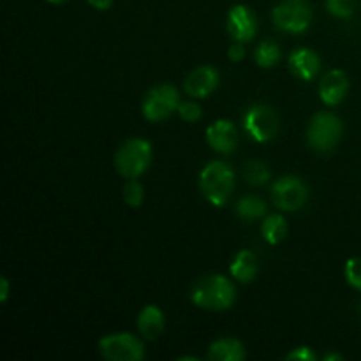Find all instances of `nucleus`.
I'll use <instances>...</instances> for the list:
<instances>
[{"instance_id": "f257e3e1", "label": "nucleus", "mask_w": 361, "mask_h": 361, "mask_svg": "<svg viewBox=\"0 0 361 361\" xmlns=\"http://www.w3.org/2000/svg\"><path fill=\"white\" fill-rule=\"evenodd\" d=\"M190 300L194 305L204 310H214V312L228 310L236 300L235 284L224 275H207L194 284Z\"/></svg>"}, {"instance_id": "f03ea898", "label": "nucleus", "mask_w": 361, "mask_h": 361, "mask_svg": "<svg viewBox=\"0 0 361 361\" xmlns=\"http://www.w3.org/2000/svg\"><path fill=\"white\" fill-rule=\"evenodd\" d=\"M200 189L208 203L222 208L235 190V171L222 161L208 162L200 173Z\"/></svg>"}, {"instance_id": "7ed1b4c3", "label": "nucleus", "mask_w": 361, "mask_h": 361, "mask_svg": "<svg viewBox=\"0 0 361 361\" xmlns=\"http://www.w3.org/2000/svg\"><path fill=\"white\" fill-rule=\"evenodd\" d=\"M152 145L141 137H130L116 150L115 168L126 178H137L152 164Z\"/></svg>"}, {"instance_id": "20e7f679", "label": "nucleus", "mask_w": 361, "mask_h": 361, "mask_svg": "<svg viewBox=\"0 0 361 361\" xmlns=\"http://www.w3.org/2000/svg\"><path fill=\"white\" fill-rule=\"evenodd\" d=\"M342 130H344L342 120L337 115L324 111L316 113L307 129V143L312 150L324 154L337 147L342 137Z\"/></svg>"}, {"instance_id": "39448f33", "label": "nucleus", "mask_w": 361, "mask_h": 361, "mask_svg": "<svg viewBox=\"0 0 361 361\" xmlns=\"http://www.w3.org/2000/svg\"><path fill=\"white\" fill-rule=\"evenodd\" d=\"M274 25L288 34H303L310 27L312 11L307 0H282L271 13Z\"/></svg>"}, {"instance_id": "423d86ee", "label": "nucleus", "mask_w": 361, "mask_h": 361, "mask_svg": "<svg viewBox=\"0 0 361 361\" xmlns=\"http://www.w3.org/2000/svg\"><path fill=\"white\" fill-rule=\"evenodd\" d=\"M180 94L173 85H157L150 88L148 94L145 95L141 111L148 122H162L169 118L175 111H178L180 106Z\"/></svg>"}, {"instance_id": "0eeeda50", "label": "nucleus", "mask_w": 361, "mask_h": 361, "mask_svg": "<svg viewBox=\"0 0 361 361\" xmlns=\"http://www.w3.org/2000/svg\"><path fill=\"white\" fill-rule=\"evenodd\" d=\"M99 351L109 361H140L145 358V345L136 335L115 334L99 341Z\"/></svg>"}, {"instance_id": "6e6552de", "label": "nucleus", "mask_w": 361, "mask_h": 361, "mask_svg": "<svg viewBox=\"0 0 361 361\" xmlns=\"http://www.w3.org/2000/svg\"><path fill=\"white\" fill-rule=\"evenodd\" d=\"M271 200L282 212H296L309 200V189L298 176H282L271 185Z\"/></svg>"}, {"instance_id": "1a4fd4ad", "label": "nucleus", "mask_w": 361, "mask_h": 361, "mask_svg": "<svg viewBox=\"0 0 361 361\" xmlns=\"http://www.w3.org/2000/svg\"><path fill=\"white\" fill-rule=\"evenodd\" d=\"M243 127L247 134L257 143L271 141L279 133V115L274 108L264 104H256L245 113Z\"/></svg>"}, {"instance_id": "9d476101", "label": "nucleus", "mask_w": 361, "mask_h": 361, "mask_svg": "<svg viewBox=\"0 0 361 361\" xmlns=\"http://www.w3.org/2000/svg\"><path fill=\"white\" fill-rule=\"evenodd\" d=\"M226 27H228V34L231 35L235 41L249 42L257 32L256 14H254L247 6L238 4V6L231 7V11H229Z\"/></svg>"}, {"instance_id": "9b49d317", "label": "nucleus", "mask_w": 361, "mask_h": 361, "mask_svg": "<svg viewBox=\"0 0 361 361\" xmlns=\"http://www.w3.org/2000/svg\"><path fill=\"white\" fill-rule=\"evenodd\" d=\"M207 143L217 154H233L238 147V129L229 120H215L207 129Z\"/></svg>"}, {"instance_id": "f8f14e48", "label": "nucleus", "mask_w": 361, "mask_h": 361, "mask_svg": "<svg viewBox=\"0 0 361 361\" xmlns=\"http://www.w3.org/2000/svg\"><path fill=\"white\" fill-rule=\"evenodd\" d=\"M219 87V73L210 66H201L194 69L183 81V90L194 99H204L214 94Z\"/></svg>"}, {"instance_id": "ddd939ff", "label": "nucleus", "mask_w": 361, "mask_h": 361, "mask_svg": "<svg viewBox=\"0 0 361 361\" xmlns=\"http://www.w3.org/2000/svg\"><path fill=\"white\" fill-rule=\"evenodd\" d=\"M349 90V80L344 71L334 69L323 76L319 83V97L326 106H337L345 99Z\"/></svg>"}, {"instance_id": "4468645a", "label": "nucleus", "mask_w": 361, "mask_h": 361, "mask_svg": "<svg viewBox=\"0 0 361 361\" xmlns=\"http://www.w3.org/2000/svg\"><path fill=\"white\" fill-rule=\"evenodd\" d=\"M289 69L296 78L310 81L321 69V59L316 51L309 48H300L289 55Z\"/></svg>"}, {"instance_id": "2eb2a0df", "label": "nucleus", "mask_w": 361, "mask_h": 361, "mask_svg": "<svg viewBox=\"0 0 361 361\" xmlns=\"http://www.w3.org/2000/svg\"><path fill=\"white\" fill-rule=\"evenodd\" d=\"M137 331L141 334V337L147 338V341H155L157 337H161V334L164 331L166 319L164 314L159 307L155 305H147L137 316Z\"/></svg>"}, {"instance_id": "dca6fc26", "label": "nucleus", "mask_w": 361, "mask_h": 361, "mask_svg": "<svg viewBox=\"0 0 361 361\" xmlns=\"http://www.w3.org/2000/svg\"><path fill=\"white\" fill-rule=\"evenodd\" d=\"M207 358L210 361H243L245 348L236 338H219L210 345Z\"/></svg>"}, {"instance_id": "f3484780", "label": "nucleus", "mask_w": 361, "mask_h": 361, "mask_svg": "<svg viewBox=\"0 0 361 361\" xmlns=\"http://www.w3.org/2000/svg\"><path fill=\"white\" fill-rule=\"evenodd\" d=\"M257 270H259V267H257V257L250 250H240L235 256V259H233L231 268H229L233 277L238 282H242V284L252 282L257 277Z\"/></svg>"}, {"instance_id": "a211bd4d", "label": "nucleus", "mask_w": 361, "mask_h": 361, "mask_svg": "<svg viewBox=\"0 0 361 361\" xmlns=\"http://www.w3.org/2000/svg\"><path fill=\"white\" fill-rule=\"evenodd\" d=\"M261 233H263V238L270 245H279L288 235V222L279 214L268 215L263 221V226H261Z\"/></svg>"}, {"instance_id": "6ab92c4d", "label": "nucleus", "mask_w": 361, "mask_h": 361, "mask_svg": "<svg viewBox=\"0 0 361 361\" xmlns=\"http://www.w3.org/2000/svg\"><path fill=\"white\" fill-rule=\"evenodd\" d=\"M236 215L243 221H254L267 215V203L257 196H243L236 203Z\"/></svg>"}, {"instance_id": "aec40b11", "label": "nucleus", "mask_w": 361, "mask_h": 361, "mask_svg": "<svg viewBox=\"0 0 361 361\" xmlns=\"http://www.w3.org/2000/svg\"><path fill=\"white\" fill-rule=\"evenodd\" d=\"M254 59H256V63L263 69H271L279 63L281 60V46L274 41H263L256 48V53H254Z\"/></svg>"}, {"instance_id": "412c9836", "label": "nucleus", "mask_w": 361, "mask_h": 361, "mask_svg": "<svg viewBox=\"0 0 361 361\" xmlns=\"http://www.w3.org/2000/svg\"><path fill=\"white\" fill-rule=\"evenodd\" d=\"M243 178L250 185H264L271 178V171L263 161H249L243 168Z\"/></svg>"}, {"instance_id": "4be33fe9", "label": "nucleus", "mask_w": 361, "mask_h": 361, "mask_svg": "<svg viewBox=\"0 0 361 361\" xmlns=\"http://www.w3.org/2000/svg\"><path fill=\"white\" fill-rule=\"evenodd\" d=\"M122 196L127 207L130 208L141 207L145 201V187L141 185L136 178H129L126 182V185H123Z\"/></svg>"}, {"instance_id": "5701e85b", "label": "nucleus", "mask_w": 361, "mask_h": 361, "mask_svg": "<svg viewBox=\"0 0 361 361\" xmlns=\"http://www.w3.org/2000/svg\"><path fill=\"white\" fill-rule=\"evenodd\" d=\"M356 7H358V0H326L328 13L342 18V20L351 18L355 14Z\"/></svg>"}, {"instance_id": "b1692460", "label": "nucleus", "mask_w": 361, "mask_h": 361, "mask_svg": "<svg viewBox=\"0 0 361 361\" xmlns=\"http://www.w3.org/2000/svg\"><path fill=\"white\" fill-rule=\"evenodd\" d=\"M345 281L353 289L361 293V257H351L348 259L344 268Z\"/></svg>"}, {"instance_id": "393cba45", "label": "nucleus", "mask_w": 361, "mask_h": 361, "mask_svg": "<svg viewBox=\"0 0 361 361\" xmlns=\"http://www.w3.org/2000/svg\"><path fill=\"white\" fill-rule=\"evenodd\" d=\"M176 113H178V115L185 120V122H190V123L197 122V120L201 118V115H203V113H201L200 104H196V102H192V101L180 102L178 111Z\"/></svg>"}, {"instance_id": "a878e982", "label": "nucleus", "mask_w": 361, "mask_h": 361, "mask_svg": "<svg viewBox=\"0 0 361 361\" xmlns=\"http://www.w3.org/2000/svg\"><path fill=\"white\" fill-rule=\"evenodd\" d=\"M286 360L288 361H316L317 356L314 355V351H310V348L302 345V348H298V349H295V351L289 353V355L286 356Z\"/></svg>"}, {"instance_id": "bb28decb", "label": "nucleus", "mask_w": 361, "mask_h": 361, "mask_svg": "<svg viewBox=\"0 0 361 361\" xmlns=\"http://www.w3.org/2000/svg\"><path fill=\"white\" fill-rule=\"evenodd\" d=\"M228 55H229V60H231V62H240V60H243V56H245V48H243V42L236 41L235 44L229 48Z\"/></svg>"}, {"instance_id": "cd10ccee", "label": "nucleus", "mask_w": 361, "mask_h": 361, "mask_svg": "<svg viewBox=\"0 0 361 361\" xmlns=\"http://www.w3.org/2000/svg\"><path fill=\"white\" fill-rule=\"evenodd\" d=\"M7 298H9V281L7 277L0 279V302L6 303Z\"/></svg>"}, {"instance_id": "c85d7f7f", "label": "nucleus", "mask_w": 361, "mask_h": 361, "mask_svg": "<svg viewBox=\"0 0 361 361\" xmlns=\"http://www.w3.org/2000/svg\"><path fill=\"white\" fill-rule=\"evenodd\" d=\"M88 4L99 11H108L113 6V0H88Z\"/></svg>"}, {"instance_id": "c756f323", "label": "nucleus", "mask_w": 361, "mask_h": 361, "mask_svg": "<svg viewBox=\"0 0 361 361\" xmlns=\"http://www.w3.org/2000/svg\"><path fill=\"white\" fill-rule=\"evenodd\" d=\"M342 360H344V356L338 355V353H331V355L324 356V361H342Z\"/></svg>"}, {"instance_id": "7c9ffc66", "label": "nucleus", "mask_w": 361, "mask_h": 361, "mask_svg": "<svg viewBox=\"0 0 361 361\" xmlns=\"http://www.w3.org/2000/svg\"><path fill=\"white\" fill-rule=\"evenodd\" d=\"M49 4H63V2H67V0H48Z\"/></svg>"}]
</instances>
